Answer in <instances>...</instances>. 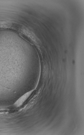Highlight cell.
Wrapping results in <instances>:
<instances>
[{
	"label": "cell",
	"instance_id": "1",
	"mask_svg": "<svg viewBox=\"0 0 84 135\" xmlns=\"http://www.w3.org/2000/svg\"><path fill=\"white\" fill-rule=\"evenodd\" d=\"M33 91V90L30 91L24 94L17 100L14 105L17 107L22 105L25 102Z\"/></svg>",
	"mask_w": 84,
	"mask_h": 135
}]
</instances>
